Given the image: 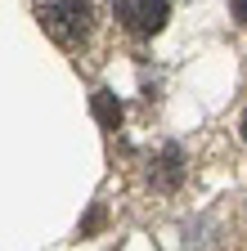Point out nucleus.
I'll use <instances>...</instances> for the list:
<instances>
[{
	"mask_svg": "<svg viewBox=\"0 0 247 251\" xmlns=\"http://www.w3.org/2000/svg\"><path fill=\"white\" fill-rule=\"evenodd\" d=\"M90 108H95V121L104 126V130H117V126H121V103H117L112 90H95Z\"/></svg>",
	"mask_w": 247,
	"mask_h": 251,
	"instance_id": "20e7f679",
	"label": "nucleus"
},
{
	"mask_svg": "<svg viewBox=\"0 0 247 251\" xmlns=\"http://www.w3.org/2000/svg\"><path fill=\"white\" fill-rule=\"evenodd\" d=\"M243 144H247V112H243Z\"/></svg>",
	"mask_w": 247,
	"mask_h": 251,
	"instance_id": "423d86ee",
	"label": "nucleus"
},
{
	"mask_svg": "<svg viewBox=\"0 0 247 251\" xmlns=\"http://www.w3.org/2000/svg\"><path fill=\"white\" fill-rule=\"evenodd\" d=\"M234 18H238V23L247 27V0H234Z\"/></svg>",
	"mask_w": 247,
	"mask_h": 251,
	"instance_id": "39448f33",
	"label": "nucleus"
},
{
	"mask_svg": "<svg viewBox=\"0 0 247 251\" xmlns=\"http://www.w3.org/2000/svg\"><path fill=\"white\" fill-rule=\"evenodd\" d=\"M112 18L131 36H158L171 18V0H112Z\"/></svg>",
	"mask_w": 247,
	"mask_h": 251,
	"instance_id": "f03ea898",
	"label": "nucleus"
},
{
	"mask_svg": "<svg viewBox=\"0 0 247 251\" xmlns=\"http://www.w3.org/2000/svg\"><path fill=\"white\" fill-rule=\"evenodd\" d=\"M180 179H184V152H180L175 144H166V148L148 162V184L162 188V193H171V188H180Z\"/></svg>",
	"mask_w": 247,
	"mask_h": 251,
	"instance_id": "7ed1b4c3",
	"label": "nucleus"
},
{
	"mask_svg": "<svg viewBox=\"0 0 247 251\" xmlns=\"http://www.w3.org/2000/svg\"><path fill=\"white\" fill-rule=\"evenodd\" d=\"M90 23H95V9H90V0H45L41 5V27L54 45H81L90 36Z\"/></svg>",
	"mask_w": 247,
	"mask_h": 251,
	"instance_id": "f257e3e1",
	"label": "nucleus"
}]
</instances>
